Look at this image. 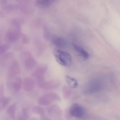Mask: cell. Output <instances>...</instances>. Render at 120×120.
<instances>
[{
    "instance_id": "d4e9b609",
    "label": "cell",
    "mask_w": 120,
    "mask_h": 120,
    "mask_svg": "<svg viewBox=\"0 0 120 120\" xmlns=\"http://www.w3.org/2000/svg\"><path fill=\"white\" fill-rule=\"evenodd\" d=\"M1 107L0 106V111H1Z\"/></svg>"
},
{
    "instance_id": "52a82bcc",
    "label": "cell",
    "mask_w": 120,
    "mask_h": 120,
    "mask_svg": "<svg viewBox=\"0 0 120 120\" xmlns=\"http://www.w3.org/2000/svg\"><path fill=\"white\" fill-rule=\"evenodd\" d=\"M52 43L55 46L60 48H64L67 46V42L64 39L59 36H55L52 38Z\"/></svg>"
},
{
    "instance_id": "30bf717a",
    "label": "cell",
    "mask_w": 120,
    "mask_h": 120,
    "mask_svg": "<svg viewBox=\"0 0 120 120\" xmlns=\"http://www.w3.org/2000/svg\"><path fill=\"white\" fill-rule=\"evenodd\" d=\"M23 63L26 68L28 70L32 69L37 64L36 60L31 56L26 59Z\"/></svg>"
},
{
    "instance_id": "8fae6325",
    "label": "cell",
    "mask_w": 120,
    "mask_h": 120,
    "mask_svg": "<svg viewBox=\"0 0 120 120\" xmlns=\"http://www.w3.org/2000/svg\"><path fill=\"white\" fill-rule=\"evenodd\" d=\"M65 79L68 86L70 88L74 89L78 87V81L74 78L68 75H66Z\"/></svg>"
},
{
    "instance_id": "5b68a950",
    "label": "cell",
    "mask_w": 120,
    "mask_h": 120,
    "mask_svg": "<svg viewBox=\"0 0 120 120\" xmlns=\"http://www.w3.org/2000/svg\"><path fill=\"white\" fill-rule=\"evenodd\" d=\"M54 94L48 93L42 96L39 98L38 101V104L42 106H47L50 104L51 102L54 100Z\"/></svg>"
},
{
    "instance_id": "277c9868",
    "label": "cell",
    "mask_w": 120,
    "mask_h": 120,
    "mask_svg": "<svg viewBox=\"0 0 120 120\" xmlns=\"http://www.w3.org/2000/svg\"><path fill=\"white\" fill-rule=\"evenodd\" d=\"M20 33L18 29H10L8 30L7 33V38L10 42H16L19 39Z\"/></svg>"
},
{
    "instance_id": "7402d4cb",
    "label": "cell",
    "mask_w": 120,
    "mask_h": 120,
    "mask_svg": "<svg viewBox=\"0 0 120 120\" xmlns=\"http://www.w3.org/2000/svg\"><path fill=\"white\" fill-rule=\"evenodd\" d=\"M4 84L2 83L0 85V103L1 102L3 98L5 97L4 96Z\"/></svg>"
},
{
    "instance_id": "603a6c76",
    "label": "cell",
    "mask_w": 120,
    "mask_h": 120,
    "mask_svg": "<svg viewBox=\"0 0 120 120\" xmlns=\"http://www.w3.org/2000/svg\"><path fill=\"white\" fill-rule=\"evenodd\" d=\"M22 42L24 44H27L29 42V39L26 35H22Z\"/></svg>"
},
{
    "instance_id": "3957f363",
    "label": "cell",
    "mask_w": 120,
    "mask_h": 120,
    "mask_svg": "<svg viewBox=\"0 0 120 120\" xmlns=\"http://www.w3.org/2000/svg\"><path fill=\"white\" fill-rule=\"evenodd\" d=\"M69 111L71 116L79 118L83 117L85 113L83 107L77 103H74L71 105Z\"/></svg>"
},
{
    "instance_id": "cb8c5ba5",
    "label": "cell",
    "mask_w": 120,
    "mask_h": 120,
    "mask_svg": "<svg viewBox=\"0 0 120 120\" xmlns=\"http://www.w3.org/2000/svg\"><path fill=\"white\" fill-rule=\"evenodd\" d=\"M3 15V14L2 13V12H1V11H0V17L2 16Z\"/></svg>"
},
{
    "instance_id": "9a60e30c",
    "label": "cell",
    "mask_w": 120,
    "mask_h": 120,
    "mask_svg": "<svg viewBox=\"0 0 120 120\" xmlns=\"http://www.w3.org/2000/svg\"><path fill=\"white\" fill-rule=\"evenodd\" d=\"M16 109V105L15 103H14L11 105L8 109V113L12 118H14L15 117Z\"/></svg>"
},
{
    "instance_id": "d6986e66",
    "label": "cell",
    "mask_w": 120,
    "mask_h": 120,
    "mask_svg": "<svg viewBox=\"0 0 120 120\" xmlns=\"http://www.w3.org/2000/svg\"><path fill=\"white\" fill-rule=\"evenodd\" d=\"M11 57H12V55L10 54H7L5 55L4 56H3L1 61L2 62L3 64H5L6 62V64H7L9 62V61L11 60Z\"/></svg>"
},
{
    "instance_id": "9c48e42d",
    "label": "cell",
    "mask_w": 120,
    "mask_h": 120,
    "mask_svg": "<svg viewBox=\"0 0 120 120\" xmlns=\"http://www.w3.org/2000/svg\"><path fill=\"white\" fill-rule=\"evenodd\" d=\"M74 50L84 60H87L89 57V54L83 48L75 44H73Z\"/></svg>"
},
{
    "instance_id": "8992f818",
    "label": "cell",
    "mask_w": 120,
    "mask_h": 120,
    "mask_svg": "<svg viewBox=\"0 0 120 120\" xmlns=\"http://www.w3.org/2000/svg\"><path fill=\"white\" fill-rule=\"evenodd\" d=\"M21 73V68L18 62L14 61L11 64L9 71V75L10 77H14L19 75Z\"/></svg>"
},
{
    "instance_id": "6da1fadb",
    "label": "cell",
    "mask_w": 120,
    "mask_h": 120,
    "mask_svg": "<svg viewBox=\"0 0 120 120\" xmlns=\"http://www.w3.org/2000/svg\"><path fill=\"white\" fill-rule=\"evenodd\" d=\"M57 62L61 66L69 67L72 62V58L70 54L66 51L56 50L54 52Z\"/></svg>"
},
{
    "instance_id": "7c38bea8",
    "label": "cell",
    "mask_w": 120,
    "mask_h": 120,
    "mask_svg": "<svg viewBox=\"0 0 120 120\" xmlns=\"http://www.w3.org/2000/svg\"><path fill=\"white\" fill-rule=\"evenodd\" d=\"M22 85V80L21 77L17 76L15 79L13 83L12 87L16 92H19L21 88Z\"/></svg>"
},
{
    "instance_id": "ffe728a7",
    "label": "cell",
    "mask_w": 120,
    "mask_h": 120,
    "mask_svg": "<svg viewBox=\"0 0 120 120\" xmlns=\"http://www.w3.org/2000/svg\"><path fill=\"white\" fill-rule=\"evenodd\" d=\"M9 48V47L8 45H0V55L4 54Z\"/></svg>"
},
{
    "instance_id": "ba28073f",
    "label": "cell",
    "mask_w": 120,
    "mask_h": 120,
    "mask_svg": "<svg viewBox=\"0 0 120 120\" xmlns=\"http://www.w3.org/2000/svg\"><path fill=\"white\" fill-rule=\"evenodd\" d=\"M23 85L24 90L25 91L28 92H30L34 88V81L30 78H26L24 80Z\"/></svg>"
},
{
    "instance_id": "e0dca14e",
    "label": "cell",
    "mask_w": 120,
    "mask_h": 120,
    "mask_svg": "<svg viewBox=\"0 0 120 120\" xmlns=\"http://www.w3.org/2000/svg\"><path fill=\"white\" fill-rule=\"evenodd\" d=\"M22 116H19V119L25 120L27 119L28 118V111L27 108H24L23 109L22 113Z\"/></svg>"
},
{
    "instance_id": "ac0fdd59",
    "label": "cell",
    "mask_w": 120,
    "mask_h": 120,
    "mask_svg": "<svg viewBox=\"0 0 120 120\" xmlns=\"http://www.w3.org/2000/svg\"><path fill=\"white\" fill-rule=\"evenodd\" d=\"M11 100V98H10L5 97L1 101L0 104H1L3 108H5L6 107V106L8 105V104L10 102Z\"/></svg>"
},
{
    "instance_id": "2e32d148",
    "label": "cell",
    "mask_w": 120,
    "mask_h": 120,
    "mask_svg": "<svg viewBox=\"0 0 120 120\" xmlns=\"http://www.w3.org/2000/svg\"><path fill=\"white\" fill-rule=\"evenodd\" d=\"M33 111L35 113L40 116L45 115V111L43 108L39 106H36L34 108Z\"/></svg>"
},
{
    "instance_id": "5bb4252c",
    "label": "cell",
    "mask_w": 120,
    "mask_h": 120,
    "mask_svg": "<svg viewBox=\"0 0 120 120\" xmlns=\"http://www.w3.org/2000/svg\"><path fill=\"white\" fill-rule=\"evenodd\" d=\"M47 68L45 66H41L38 67L33 74L36 78L43 76V74L46 72Z\"/></svg>"
},
{
    "instance_id": "484cf974",
    "label": "cell",
    "mask_w": 120,
    "mask_h": 120,
    "mask_svg": "<svg viewBox=\"0 0 120 120\" xmlns=\"http://www.w3.org/2000/svg\"></svg>"
},
{
    "instance_id": "4fadbf2b",
    "label": "cell",
    "mask_w": 120,
    "mask_h": 120,
    "mask_svg": "<svg viewBox=\"0 0 120 120\" xmlns=\"http://www.w3.org/2000/svg\"><path fill=\"white\" fill-rule=\"evenodd\" d=\"M55 0H36V3L41 8H47L51 5Z\"/></svg>"
},
{
    "instance_id": "7a4b0ae2",
    "label": "cell",
    "mask_w": 120,
    "mask_h": 120,
    "mask_svg": "<svg viewBox=\"0 0 120 120\" xmlns=\"http://www.w3.org/2000/svg\"><path fill=\"white\" fill-rule=\"evenodd\" d=\"M103 87V84L101 80L95 79L91 81L86 87L83 90L85 94H93L100 92Z\"/></svg>"
},
{
    "instance_id": "44dd1931",
    "label": "cell",
    "mask_w": 120,
    "mask_h": 120,
    "mask_svg": "<svg viewBox=\"0 0 120 120\" xmlns=\"http://www.w3.org/2000/svg\"><path fill=\"white\" fill-rule=\"evenodd\" d=\"M31 56V54L28 52H23L20 55V60L21 61L23 62L26 59H27L28 57Z\"/></svg>"
}]
</instances>
